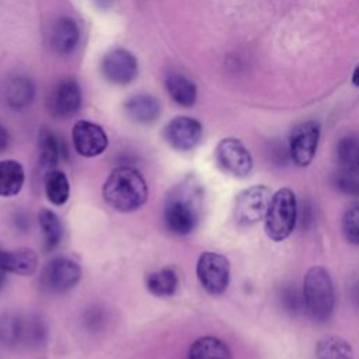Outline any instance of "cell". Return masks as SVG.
I'll return each mask as SVG.
<instances>
[{
  "label": "cell",
  "mask_w": 359,
  "mask_h": 359,
  "mask_svg": "<svg viewBox=\"0 0 359 359\" xmlns=\"http://www.w3.org/2000/svg\"><path fill=\"white\" fill-rule=\"evenodd\" d=\"M202 209V188L191 180L172 188L164 203L163 219L165 227L178 236L192 233L201 217Z\"/></svg>",
  "instance_id": "1"
},
{
  "label": "cell",
  "mask_w": 359,
  "mask_h": 359,
  "mask_svg": "<svg viewBox=\"0 0 359 359\" xmlns=\"http://www.w3.org/2000/svg\"><path fill=\"white\" fill-rule=\"evenodd\" d=\"M149 189L144 177L133 167L121 165L111 171L102 185L105 202L116 212L130 213L147 201Z\"/></svg>",
  "instance_id": "2"
},
{
  "label": "cell",
  "mask_w": 359,
  "mask_h": 359,
  "mask_svg": "<svg viewBox=\"0 0 359 359\" xmlns=\"http://www.w3.org/2000/svg\"><path fill=\"white\" fill-rule=\"evenodd\" d=\"M303 294L306 310L314 323H327L335 307V292L330 272L324 266H311L304 276Z\"/></svg>",
  "instance_id": "3"
},
{
  "label": "cell",
  "mask_w": 359,
  "mask_h": 359,
  "mask_svg": "<svg viewBox=\"0 0 359 359\" xmlns=\"http://www.w3.org/2000/svg\"><path fill=\"white\" fill-rule=\"evenodd\" d=\"M264 220L271 240L282 241L290 236L297 222V201L290 188H282L272 195Z\"/></svg>",
  "instance_id": "4"
},
{
  "label": "cell",
  "mask_w": 359,
  "mask_h": 359,
  "mask_svg": "<svg viewBox=\"0 0 359 359\" xmlns=\"http://www.w3.org/2000/svg\"><path fill=\"white\" fill-rule=\"evenodd\" d=\"M272 192L265 185H252L241 191L234 202L233 216L238 226H252L266 215Z\"/></svg>",
  "instance_id": "5"
},
{
  "label": "cell",
  "mask_w": 359,
  "mask_h": 359,
  "mask_svg": "<svg viewBox=\"0 0 359 359\" xmlns=\"http://www.w3.org/2000/svg\"><path fill=\"white\" fill-rule=\"evenodd\" d=\"M196 276L208 293L222 294L230 282L229 259L219 252H202L196 262Z\"/></svg>",
  "instance_id": "6"
},
{
  "label": "cell",
  "mask_w": 359,
  "mask_h": 359,
  "mask_svg": "<svg viewBox=\"0 0 359 359\" xmlns=\"http://www.w3.org/2000/svg\"><path fill=\"white\" fill-rule=\"evenodd\" d=\"M81 278L80 265L69 257L52 258L41 271V286L49 293H65Z\"/></svg>",
  "instance_id": "7"
},
{
  "label": "cell",
  "mask_w": 359,
  "mask_h": 359,
  "mask_svg": "<svg viewBox=\"0 0 359 359\" xmlns=\"http://www.w3.org/2000/svg\"><path fill=\"white\" fill-rule=\"evenodd\" d=\"M217 165L229 175L243 178L252 170V157L248 149L236 137L222 139L215 150Z\"/></svg>",
  "instance_id": "8"
},
{
  "label": "cell",
  "mask_w": 359,
  "mask_h": 359,
  "mask_svg": "<svg viewBox=\"0 0 359 359\" xmlns=\"http://www.w3.org/2000/svg\"><path fill=\"white\" fill-rule=\"evenodd\" d=\"M320 139V125L314 121H307L297 125L289 137L290 160L297 167L309 165L317 151Z\"/></svg>",
  "instance_id": "9"
},
{
  "label": "cell",
  "mask_w": 359,
  "mask_h": 359,
  "mask_svg": "<svg viewBox=\"0 0 359 359\" xmlns=\"http://www.w3.org/2000/svg\"><path fill=\"white\" fill-rule=\"evenodd\" d=\"M101 73L109 83L126 86L137 76V60L123 48L111 49L101 60Z\"/></svg>",
  "instance_id": "10"
},
{
  "label": "cell",
  "mask_w": 359,
  "mask_h": 359,
  "mask_svg": "<svg viewBox=\"0 0 359 359\" xmlns=\"http://www.w3.org/2000/svg\"><path fill=\"white\" fill-rule=\"evenodd\" d=\"M72 140L74 150L83 157H95L108 147V136L105 130L95 122L77 121L72 129Z\"/></svg>",
  "instance_id": "11"
},
{
  "label": "cell",
  "mask_w": 359,
  "mask_h": 359,
  "mask_svg": "<svg viewBox=\"0 0 359 359\" xmlns=\"http://www.w3.org/2000/svg\"><path fill=\"white\" fill-rule=\"evenodd\" d=\"M202 133L203 129L201 122L191 116H177L171 119L163 130L165 142L180 151L194 149L201 142Z\"/></svg>",
  "instance_id": "12"
},
{
  "label": "cell",
  "mask_w": 359,
  "mask_h": 359,
  "mask_svg": "<svg viewBox=\"0 0 359 359\" xmlns=\"http://www.w3.org/2000/svg\"><path fill=\"white\" fill-rule=\"evenodd\" d=\"M81 107V91L76 80L63 79L52 90L48 109L53 118L66 119L73 116Z\"/></svg>",
  "instance_id": "13"
},
{
  "label": "cell",
  "mask_w": 359,
  "mask_h": 359,
  "mask_svg": "<svg viewBox=\"0 0 359 359\" xmlns=\"http://www.w3.org/2000/svg\"><path fill=\"white\" fill-rule=\"evenodd\" d=\"M41 328L14 314L0 316V342L14 346L21 342H36Z\"/></svg>",
  "instance_id": "14"
},
{
  "label": "cell",
  "mask_w": 359,
  "mask_h": 359,
  "mask_svg": "<svg viewBox=\"0 0 359 359\" xmlns=\"http://www.w3.org/2000/svg\"><path fill=\"white\" fill-rule=\"evenodd\" d=\"M126 115L136 123L149 125L157 121L161 112L160 102L157 98L149 94H136L125 101Z\"/></svg>",
  "instance_id": "15"
},
{
  "label": "cell",
  "mask_w": 359,
  "mask_h": 359,
  "mask_svg": "<svg viewBox=\"0 0 359 359\" xmlns=\"http://www.w3.org/2000/svg\"><path fill=\"white\" fill-rule=\"evenodd\" d=\"M80 38V31L73 18H59L52 31V46L59 55L72 53Z\"/></svg>",
  "instance_id": "16"
},
{
  "label": "cell",
  "mask_w": 359,
  "mask_h": 359,
  "mask_svg": "<svg viewBox=\"0 0 359 359\" xmlns=\"http://www.w3.org/2000/svg\"><path fill=\"white\" fill-rule=\"evenodd\" d=\"M167 93L170 94L171 100L181 105V107H192L198 97L196 86L192 80H189L187 76L172 72L165 76L164 80Z\"/></svg>",
  "instance_id": "17"
},
{
  "label": "cell",
  "mask_w": 359,
  "mask_h": 359,
  "mask_svg": "<svg viewBox=\"0 0 359 359\" xmlns=\"http://www.w3.org/2000/svg\"><path fill=\"white\" fill-rule=\"evenodd\" d=\"M38 147H39V165L43 172H48L56 168L59 160L65 156V149H63V144L60 143V139L46 128H43L39 132Z\"/></svg>",
  "instance_id": "18"
},
{
  "label": "cell",
  "mask_w": 359,
  "mask_h": 359,
  "mask_svg": "<svg viewBox=\"0 0 359 359\" xmlns=\"http://www.w3.org/2000/svg\"><path fill=\"white\" fill-rule=\"evenodd\" d=\"M6 104L13 109H22L31 104L34 98V86L29 79L14 76L6 81L3 88Z\"/></svg>",
  "instance_id": "19"
},
{
  "label": "cell",
  "mask_w": 359,
  "mask_h": 359,
  "mask_svg": "<svg viewBox=\"0 0 359 359\" xmlns=\"http://www.w3.org/2000/svg\"><path fill=\"white\" fill-rule=\"evenodd\" d=\"M38 269V255L31 248L7 250L3 271L21 276H31Z\"/></svg>",
  "instance_id": "20"
},
{
  "label": "cell",
  "mask_w": 359,
  "mask_h": 359,
  "mask_svg": "<svg viewBox=\"0 0 359 359\" xmlns=\"http://www.w3.org/2000/svg\"><path fill=\"white\" fill-rule=\"evenodd\" d=\"M25 181L22 165L17 160H0V196L10 198L17 195Z\"/></svg>",
  "instance_id": "21"
},
{
  "label": "cell",
  "mask_w": 359,
  "mask_h": 359,
  "mask_svg": "<svg viewBox=\"0 0 359 359\" xmlns=\"http://www.w3.org/2000/svg\"><path fill=\"white\" fill-rule=\"evenodd\" d=\"M188 359H233V356L222 339L205 335L192 342L188 351Z\"/></svg>",
  "instance_id": "22"
},
{
  "label": "cell",
  "mask_w": 359,
  "mask_h": 359,
  "mask_svg": "<svg viewBox=\"0 0 359 359\" xmlns=\"http://www.w3.org/2000/svg\"><path fill=\"white\" fill-rule=\"evenodd\" d=\"M147 290L157 297H171L178 289V273L174 268H161L158 271L147 273L146 279Z\"/></svg>",
  "instance_id": "23"
},
{
  "label": "cell",
  "mask_w": 359,
  "mask_h": 359,
  "mask_svg": "<svg viewBox=\"0 0 359 359\" xmlns=\"http://www.w3.org/2000/svg\"><path fill=\"white\" fill-rule=\"evenodd\" d=\"M43 187L46 198L50 203L62 206L70 196V184L66 174L57 168H53L43 174Z\"/></svg>",
  "instance_id": "24"
},
{
  "label": "cell",
  "mask_w": 359,
  "mask_h": 359,
  "mask_svg": "<svg viewBox=\"0 0 359 359\" xmlns=\"http://www.w3.org/2000/svg\"><path fill=\"white\" fill-rule=\"evenodd\" d=\"M338 168L359 171V136L349 133L342 136L335 149Z\"/></svg>",
  "instance_id": "25"
},
{
  "label": "cell",
  "mask_w": 359,
  "mask_h": 359,
  "mask_svg": "<svg viewBox=\"0 0 359 359\" xmlns=\"http://www.w3.org/2000/svg\"><path fill=\"white\" fill-rule=\"evenodd\" d=\"M276 296H278L282 310L285 313H287L289 316L297 317V316H302L303 313H307L303 287L300 289L296 283H293V282L282 283L278 289Z\"/></svg>",
  "instance_id": "26"
},
{
  "label": "cell",
  "mask_w": 359,
  "mask_h": 359,
  "mask_svg": "<svg viewBox=\"0 0 359 359\" xmlns=\"http://www.w3.org/2000/svg\"><path fill=\"white\" fill-rule=\"evenodd\" d=\"M317 359H353L352 346L346 339L338 335L321 338L316 346Z\"/></svg>",
  "instance_id": "27"
},
{
  "label": "cell",
  "mask_w": 359,
  "mask_h": 359,
  "mask_svg": "<svg viewBox=\"0 0 359 359\" xmlns=\"http://www.w3.org/2000/svg\"><path fill=\"white\" fill-rule=\"evenodd\" d=\"M38 222L43 233L45 248L50 251L59 245L63 236V227H62L60 219L55 212L49 209H41L38 213Z\"/></svg>",
  "instance_id": "28"
},
{
  "label": "cell",
  "mask_w": 359,
  "mask_h": 359,
  "mask_svg": "<svg viewBox=\"0 0 359 359\" xmlns=\"http://www.w3.org/2000/svg\"><path fill=\"white\" fill-rule=\"evenodd\" d=\"M332 187L348 196H359V171L338 168L331 178Z\"/></svg>",
  "instance_id": "29"
},
{
  "label": "cell",
  "mask_w": 359,
  "mask_h": 359,
  "mask_svg": "<svg viewBox=\"0 0 359 359\" xmlns=\"http://www.w3.org/2000/svg\"><path fill=\"white\" fill-rule=\"evenodd\" d=\"M341 229L349 244L359 245V205H352L344 212Z\"/></svg>",
  "instance_id": "30"
},
{
  "label": "cell",
  "mask_w": 359,
  "mask_h": 359,
  "mask_svg": "<svg viewBox=\"0 0 359 359\" xmlns=\"http://www.w3.org/2000/svg\"><path fill=\"white\" fill-rule=\"evenodd\" d=\"M268 156L272 164L285 165L290 160L289 146H285L283 143H271L268 147Z\"/></svg>",
  "instance_id": "31"
},
{
  "label": "cell",
  "mask_w": 359,
  "mask_h": 359,
  "mask_svg": "<svg viewBox=\"0 0 359 359\" xmlns=\"http://www.w3.org/2000/svg\"><path fill=\"white\" fill-rule=\"evenodd\" d=\"M8 143H10L8 132L3 125H0V153H3L8 147Z\"/></svg>",
  "instance_id": "32"
},
{
  "label": "cell",
  "mask_w": 359,
  "mask_h": 359,
  "mask_svg": "<svg viewBox=\"0 0 359 359\" xmlns=\"http://www.w3.org/2000/svg\"><path fill=\"white\" fill-rule=\"evenodd\" d=\"M351 300L353 306L359 310V279H356L351 287Z\"/></svg>",
  "instance_id": "33"
},
{
  "label": "cell",
  "mask_w": 359,
  "mask_h": 359,
  "mask_svg": "<svg viewBox=\"0 0 359 359\" xmlns=\"http://www.w3.org/2000/svg\"><path fill=\"white\" fill-rule=\"evenodd\" d=\"M94 1L100 8H108L114 3V0H94Z\"/></svg>",
  "instance_id": "34"
},
{
  "label": "cell",
  "mask_w": 359,
  "mask_h": 359,
  "mask_svg": "<svg viewBox=\"0 0 359 359\" xmlns=\"http://www.w3.org/2000/svg\"><path fill=\"white\" fill-rule=\"evenodd\" d=\"M352 83H353V86L359 87V65L355 67V70L352 73Z\"/></svg>",
  "instance_id": "35"
},
{
  "label": "cell",
  "mask_w": 359,
  "mask_h": 359,
  "mask_svg": "<svg viewBox=\"0 0 359 359\" xmlns=\"http://www.w3.org/2000/svg\"><path fill=\"white\" fill-rule=\"evenodd\" d=\"M6 252L7 250H4L1 245H0V269H3V262H4V258H6Z\"/></svg>",
  "instance_id": "36"
},
{
  "label": "cell",
  "mask_w": 359,
  "mask_h": 359,
  "mask_svg": "<svg viewBox=\"0 0 359 359\" xmlns=\"http://www.w3.org/2000/svg\"><path fill=\"white\" fill-rule=\"evenodd\" d=\"M6 273H7V272H4V271L0 269V290L3 289V286H4V283H6Z\"/></svg>",
  "instance_id": "37"
}]
</instances>
